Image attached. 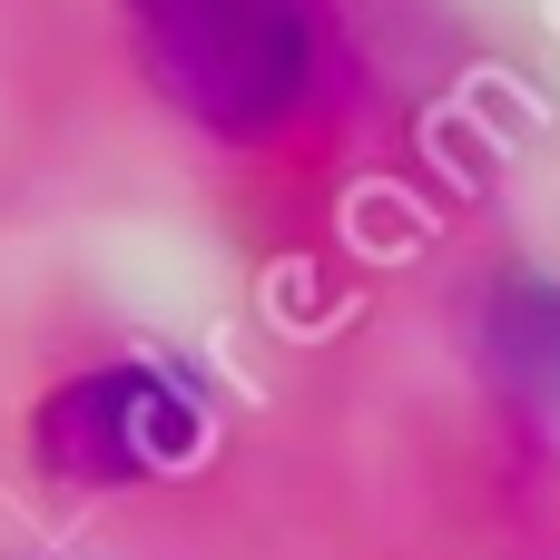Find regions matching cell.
Returning a JSON list of instances; mask_svg holds the SVG:
<instances>
[{"label": "cell", "instance_id": "2", "mask_svg": "<svg viewBox=\"0 0 560 560\" xmlns=\"http://www.w3.org/2000/svg\"><path fill=\"white\" fill-rule=\"evenodd\" d=\"M30 453H39V472H59L79 492L158 482L207 453V404L167 364H98L30 413Z\"/></svg>", "mask_w": 560, "mask_h": 560}, {"label": "cell", "instance_id": "1", "mask_svg": "<svg viewBox=\"0 0 560 560\" xmlns=\"http://www.w3.org/2000/svg\"><path fill=\"white\" fill-rule=\"evenodd\" d=\"M128 30L167 108L217 138H276L305 108L325 49L315 0H128Z\"/></svg>", "mask_w": 560, "mask_h": 560}]
</instances>
